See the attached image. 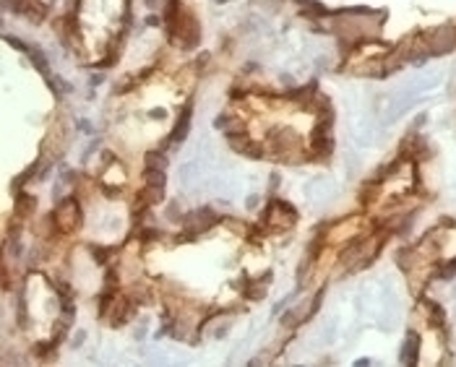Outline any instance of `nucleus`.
Returning a JSON list of instances; mask_svg holds the SVG:
<instances>
[{
	"label": "nucleus",
	"instance_id": "1",
	"mask_svg": "<svg viewBox=\"0 0 456 367\" xmlns=\"http://www.w3.org/2000/svg\"><path fill=\"white\" fill-rule=\"evenodd\" d=\"M170 34V42L177 44V47H196L198 39H201V29H198V21L190 11H180V16L175 18V24L167 29Z\"/></svg>",
	"mask_w": 456,
	"mask_h": 367
},
{
	"label": "nucleus",
	"instance_id": "2",
	"mask_svg": "<svg viewBox=\"0 0 456 367\" xmlns=\"http://www.w3.org/2000/svg\"><path fill=\"white\" fill-rule=\"evenodd\" d=\"M264 221L268 224V229L282 232V229H289L297 221V214H295V208L289 206V203H284V201H274V203H268V208H266Z\"/></svg>",
	"mask_w": 456,
	"mask_h": 367
},
{
	"label": "nucleus",
	"instance_id": "3",
	"mask_svg": "<svg viewBox=\"0 0 456 367\" xmlns=\"http://www.w3.org/2000/svg\"><path fill=\"white\" fill-rule=\"evenodd\" d=\"M52 219H55V227L57 229L68 235V232H76L78 229V224H81L84 216H81V208H78L76 201L68 198V201H63V203L52 211Z\"/></svg>",
	"mask_w": 456,
	"mask_h": 367
},
{
	"label": "nucleus",
	"instance_id": "4",
	"mask_svg": "<svg viewBox=\"0 0 456 367\" xmlns=\"http://www.w3.org/2000/svg\"><path fill=\"white\" fill-rule=\"evenodd\" d=\"M219 221H222L219 214H214L211 208H196V211H190V214L183 216V227L188 229L185 235H190V237H196L198 232L214 227V224H219Z\"/></svg>",
	"mask_w": 456,
	"mask_h": 367
},
{
	"label": "nucleus",
	"instance_id": "5",
	"mask_svg": "<svg viewBox=\"0 0 456 367\" xmlns=\"http://www.w3.org/2000/svg\"><path fill=\"white\" fill-rule=\"evenodd\" d=\"M133 312H136V302H133L128 294H123V297L117 294L115 305H112V312H110V323L115 328H120V326H125L133 318Z\"/></svg>",
	"mask_w": 456,
	"mask_h": 367
},
{
	"label": "nucleus",
	"instance_id": "6",
	"mask_svg": "<svg viewBox=\"0 0 456 367\" xmlns=\"http://www.w3.org/2000/svg\"><path fill=\"white\" fill-rule=\"evenodd\" d=\"M188 128H190V107H185V112L180 115V120H177V125L172 130V136H170V141H172V144H180V141L188 136Z\"/></svg>",
	"mask_w": 456,
	"mask_h": 367
},
{
	"label": "nucleus",
	"instance_id": "7",
	"mask_svg": "<svg viewBox=\"0 0 456 367\" xmlns=\"http://www.w3.org/2000/svg\"><path fill=\"white\" fill-rule=\"evenodd\" d=\"M417 347H420V339H417L415 333H409V339H407V344H404V349H401V362H404V365L417 362Z\"/></svg>",
	"mask_w": 456,
	"mask_h": 367
},
{
	"label": "nucleus",
	"instance_id": "8",
	"mask_svg": "<svg viewBox=\"0 0 456 367\" xmlns=\"http://www.w3.org/2000/svg\"><path fill=\"white\" fill-rule=\"evenodd\" d=\"M92 256H94V260L99 266H107L110 260L117 256V250H112V248H92Z\"/></svg>",
	"mask_w": 456,
	"mask_h": 367
},
{
	"label": "nucleus",
	"instance_id": "9",
	"mask_svg": "<svg viewBox=\"0 0 456 367\" xmlns=\"http://www.w3.org/2000/svg\"><path fill=\"white\" fill-rule=\"evenodd\" d=\"M144 162H146L149 169H164V167H167V159H164L162 154H156V151H149L144 156Z\"/></svg>",
	"mask_w": 456,
	"mask_h": 367
},
{
	"label": "nucleus",
	"instance_id": "10",
	"mask_svg": "<svg viewBox=\"0 0 456 367\" xmlns=\"http://www.w3.org/2000/svg\"><path fill=\"white\" fill-rule=\"evenodd\" d=\"M243 154H245V156H253V159H258V156L264 154V148H261L258 144H253V141H248V144L243 146Z\"/></svg>",
	"mask_w": 456,
	"mask_h": 367
}]
</instances>
